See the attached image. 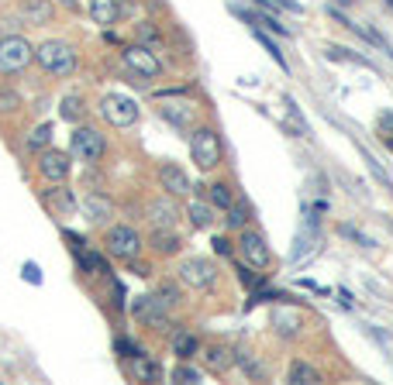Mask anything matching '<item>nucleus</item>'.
<instances>
[{"mask_svg":"<svg viewBox=\"0 0 393 385\" xmlns=\"http://www.w3.org/2000/svg\"><path fill=\"white\" fill-rule=\"evenodd\" d=\"M259 8L266 11H293V14H304V8L297 4V0H256Z\"/></svg>","mask_w":393,"mask_h":385,"instance_id":"38","label":"nucleus"},{"mask_svg":"<svg viewBox=\"0 0 393 385\" xmlns=\"http://www.w3.org/2000/svg\"><path fill=\"white\" fill-rule=\"evenodd\" d=\"M225 213H228V217H225V224H228L232 231H242V227H249V207H245V203H238V200H235V203H232Z\"/></svg>","mask_w":393,"mask_h":385,"instance_id":"30","label":"nucleus"},{"mask_svg":"<svg viewBox=\"0 0 393 385\" xmlns=\"http://www.w3.org/2000/svg\"><path fill=\"white\" fill-rule=\"evenodd\" d=\"M162 121H169L172 128H190L193 124V107L190 104H159L155 107Z\"/></svg>","mask_w":393,"mask_h":385,"instance_id":"21","label":"nucleus"},{"mask_svg":"<svg viewBox=\"0 0 393 385\" xmlns=\"http://www.w3.org/2000/svg\"><path fill=\"white\" fill-rule=\"evenodd\" d=\"M252 35H256V38H259V42H262V45H266V52H269V56H273V62H276V66H283V69H287V59H283V52H280V49H276V42H273V38H269V35H266V32H262V28H259V25H252Z\"/></svg>","mask_w":393,"mask_h":385,"instance_id":"35","label":"nucleus"},{"mask_svg":"<svg viewBox=\"0 0 393 385\" xmlns=\"http://www.w3.org/2000/svg\"><path fill=\"white\" fill-rule=\"evenodd\" d=\"M59 117L69 121V124H80V121L87 117V104H83V97H76V93L63 97V104H59Z\"/></svg>","mask_w":393,"mask_h":385,"instance_id":"26","label":"nucleus"},{"mask_svg":"<svg viewBox=\"0 0 393 385\" xmlns=\"http://www.w3.org/2000/svg\"><path fill=\"white\" fill-rule=\"evenodd\" d=\"M155 296L172 310V306H179V299H183V292H179V282H172V279H166V282H159L155 285Z\"/></svg>","mask_w":393,"mask_h":385,"instance_id":"31","label":"nucleus"},{"mask_svg":"<svg viewBox=\"0 0 393 385\" xmlns=\"http://www.w3.org/2000/svg\"><path fill=\"white\" fill-rule=\"evenodd\" d=\"M201 358H204L207 371H214V375H228L232 364H235V351H232L228 344H207V347L201 351Z\"/></svg>","mask_w":393,"mask_h":385,"instance_id":"17","label":"nucleus"},{"mask_svg":"<svg viewBox=\"0 0 393 385\" xmlns=\"http://www.w3.org/2000/svg\"><path fill=\"white\" fill-rule=\"evenodd\" d=\"M21 110V97L8 86H0V117H8V114H18Z\"/></svg>","mask_w":393,"mask_h":385,"instance_id":"34","label":"nucleus"},{"mask_svg":"<svg viewBox=\"0 0 393 385\" xmlns=\"http://www.w3.org/2000/svg\"><path fill=\"white\" fill-rule=\"evenodd\" d=\"M179 279L193 289H214L218 285V265L207 258H183L179 261Z\"/></svg>","mask_w":393,"mask_h":385,"instance_id":"9","label":"nucleus"},{"mask_svg":"<svg viewBox=\"0 0 393 385\" xmlns=\"http://www.w3.org/2000/svg\"><path fill=\"white\" fill-rule=\"evenodd\" d=\"M121 59H124V69H128L131 76H138V80H155V76L162 73L159 56H155L152 49H145V45H128V49L121 52Z\"/></svg>","mask_w":393,"mask_h":385,"instance_id":"8","label":"nucleus"},{"mask_svg":"<svg viewBox=\"0 0 393 385\" xmlns=\"http://www.w3.org/2000/svg\"><path fill=\"white\" fill-rule=\"evenodd\" d=\"M32 62H35V49L28 45V38H21V35H4L0 38V73L14 76V73L28 69Z\"/></svg>","mask_w":393,"mask_h":385,"instance_id":"5","label":"nucleus"},{"mask_svg":"<svg viewBox=\"0 0 393 385\" xmlns=\"http://www.w3.org/2000/svg\"><path fill=\"white\" fill-rule=\"evenodd\" d=\"M172 354H176L179 361H190L193 354H201V340H196L190 330H179V334L172 337Z\"/></svg>","mask_w":393,"mask_h":385,"instance_id":"25","label":"nucleus"},{"mask_svg":"<svg viewBox=\"0 0 393 385\" xmlns=\"http://www.w3.org/2000/svg\"><path fill=\"white\" fill-rule=\"evenodd\" d=\"M90 14H93V21H97V25L111 28V25H117L121 8H117V0H90Z\"/></svg>","mask_w":393,"mask_h":385,"instance_id":"22","label":"nucleus"},{"mask_svg":"<svg viewBox=\"0 0 393 385\" xmlns=\"http://www.w3.org/2000/svg\"><path fill=\"white\" fill-rule=\"evenodd\" d=\"M159 186H162L169 196H186V193L193 189L190 176H186L176 162H162V165H159Z\"/></svg>","mask_w":393,"mask_h":385,"instance_id":"14","label":"nucleus"},{"mask_svg":"<svg viewBox=\"0 0 393 385\" xmlns=\"http://www.w3.org/2000/svg\"><path fill=\"white\" fill-rule=\"evenodd\" d=\"M287 382H293V385H314V382H321V371L314 364H307V361H293L290 371H287Z\"/></svg>","mask_w":393,"mask_h":385,"instance_id":"27","label":"nucleus"},{"mask_svg":"<svg viewBox=\"0 0 393 385\" xmlns=\"http://www.w3.org/2000/svg\"><path fill=\"white\" fill-rule=\"evenodd\" d=\"M186 217H190L193 227H214V207L207 200H190Z\"/></svg>","mask_w":393,"mask_h":385,"instance_id":"24","label":"nucleus"},{"mask_svg":"<svg viewBox=\"0 0 393 385\" xmlns=\"http://www.w3.org/2000/svg\"><path fill=\"white\" fill-rule=\"evenodd\" d=\"M42 203L52 210V217H59V220H66V217H73V210H76V196H73V189H66V186H56V189H45V196H42Z\"/></svg>","mask_w":393,"mask_h":385,"instance_id":"16","label":"nucleus"},{"mask_svg":"<svg viewBox=\"0 0 393 385\" xmlns=\"http://www.w3.org/2000/svg\"><path fill=\"white\" fill-rule=\"evenodd\" d=\"M235 361H238V364H242L252 378H266V364L252 361V358H249V351H235Z\"/></svg>","mask_w":393,"mask_h":385,"instance_id":"37","label":"nucleus"},{"mask_svg":"<svg viewBox=\"0 0 393 385\" xmlns=\"http://www.w3.org/2000/svg\"><path fill=\"white\" fill-rule=\"evenodd\" d=\"M148 248H152L155 255H162V258H172V255H179V248H183V234H179L176 227H152Z\"/></svg>","mask_w":393,"mask_h":385,"instance_id":"15","label":"nucleus"},{"mask_svg":"<svg viewBox=\"0 0 393 385\" xmlns=\"http://www.w3.org/2000/svg\"><path fill=\"white\" fill-rule=\"evenodd\" d=\"M73 255H76V261H80V268H83L87 275H111L107 258H104V255H97L93 248H87V244H83V248H76Z\"/></svg>","mask_w":393,"mask_h":385,"instance_id":"20","label":"nucleus"},{"mask_svg":"<svg viewBox=\"0 0 393 385\" xmlns=\"http://www.w3.org/2000/svg\"><path fill=\"white\" fill-rule=\"evenodd\" d=\"M18 14H21L25 25H49V21L56 18V11H52L49 0H21Z\"/></svg>","mask_w":393,"mask_h":385,"instance_id":"19","label":"nucleus"},{"mask_svg":"<svg viewBox=\"0 0 393 385\" xmlns=\"http://www.w3.org/2000/svg\"><path fill=\"white\" fill-rule=\"evenodd\" d=\"M148 224L152 227H179V207L172 200H152L148 203Z\"/></svg>","mask_w":393,"mask_h":385,"instance_id":"18","label":"nucleus"},{"mask_svg":"<svg viewBox=\"0 0 393 385\" xmlns=\"http://www.w3.org/2000/svg\"><path fill=\"white\" fill-rule=\"evenodd\" d=\"M376 131H379V138L390 145V141H393V114H383L379 124H376Z\"/></svg>","mask_w":393,"mask_h":385,"instance_id":"40","label":"nucleus"},{"mask_svg":"<svg viewBox=\"0 0 393 385\" xmlns=\"http://www.w3.org/2000/svg\"><path fill=\"white\" fill-rule=\"evenodd\" d=\"M214 248H218V255H232V244H228V237H218V241H214Z\"/></svg>","mask_w":393,"mask_h":385,"instance_id":"44","label":"nucleus"},{"mask_svg":"<svg viewBox=\"0 0 393 385\" xmlns=\"http://www.w3.org/2000/svg\"><path fill=\"white\" fill-rule=\"evenodd\" d=\"M207 203H211L214 210H228V207L235 203V189H232L228 183H211V186H207Z\"/></svg>","mask_w":393,"mask_h":385,"instance_id":"28","label":"nucleus"},{"mask_svg":"<svg viewBox=\"0 0 393 385\" xmlns=\"http://www.w3.org/2000/svg\"><path fill=\"white\" fill-rule=\"evenodd\" d=\"M269 327L280 334V337H300V330H304V313L297 310V306H273V313H269Z\"/></svg>","mask_w":393,"mask_h":385,"instance_id":"11","label":"nucleus"},{"mask_svg":"<svg viewBox=\"0 0 393 385\" xmlns=\"http://www.w3.org/2000/svg\"><path fill=\"white\" fill-rule=\"evenodd\" d=\"M100 114H104V121L111 128H131L138 121V104L131 97H124V93H107L100 100Z\"/></svg>","mask_w":393,"mask_h":385,"instance_id":"7","label":"nucleus"},{"mask_svg":"<svg viewBox=\"0 0 393 385\" xmlns=\"http://www.w3.org/2000/svg\"><path fill=\"white\" fill-rule=\"evenodd\" d=\"M338 231H341V237H352L355 244H362V248H372V237H366L359 227H352V224H341Z\"/></svg>","mask_w":393,"mask_h":385,"instance_id":"39","label":"nucleus"},{"mask_svg":"<svg viewBox=\"0 0 393 385\" xmlns=\"http://www.w3.org/2000/svg\"><path fill=\"white\" fill-rule=\"evenodd\" d=\"M135 316H138V323H142V327H152V330H169V306H166L155 292L138 299Z\"/></svg>","mask_w":393,"mask_h":385,"instance_id":"10","label":"nucleus"},{"mask_svg":"<svg viewBox=\"0 0 393 385\" xmlns=\"http://www.w3.org/2000/svg\"><path fill=\"white\" fill-rule=\"evenodd\" d=\"M114 306L124 310V289H121V282H114Z\"/></svg>","mask_w":393,"mask_h":385,"instance_id":"43","label":"nucleus"},{"mask_svg":"<svg viewBox=\"0 0 393 385\" xmlns=\"http://www.w3.org/2000/svg\"><path fill=\"white\" fill-rule=\"evenodd\" d=\"M80 210H83V217H87L90 224H97V227H107V224L114 220V213H117V207H114L104 193H90V196H83Z\"/></svg>","mask_w":393,"mask_h":385,"instance_id":"13","label":"nucleus"},{"mask_svg":"<svg viewBox=\"0 0 393 385\" xmlns=\"http://www.w3.org/2000/svg\"><path fill=\"white\" fill-rule=\"evenodd\" d=\"M135 38H138V45H145V49H159V45H162V32H159V25H152V21H138V25H135Z\"/></svg>","mask_w":393,"mask_h":385,"instance_id":"29","label":"nucleus"},{"mask_svg":"<svg viewBox=\"0 0 393 385\" xmlns=\"http://www.w3.org/2000/svg\"><path fill=\"white\" fill-rule=\"evenodd\" d=\"M221 155H225V145H221V138H218L214 128H196L190 135V159L201 165L204 172L218 169L221 165Z\"/></svg>","mask_w":393,"mask_h":385,"instance_id":"2","label":"nucleus"},{"mask_svg":"<svg viewBox=\"0 0 393 385\" xmlns=\"http://www.w3.org/2000/svg\"><path fill=\"white\" fill-rule=\"evenodd\" d=\"M235 272H238L242 285H249V289H252V285H262V272H259V275H252V272H249L245 265H235Z\"/></svg>","mask_w":393,"mask_h":385,"instance_id":"41","label":"nucleus"},{"mask_svg":"<svg viewBox=\"0 0 393 385\" xmlns=\"http://www.w3.org/2000/svg\"><path fill=\"white\" fill-rule=\"evenodd\" d=\"M142 248H145V241L131 224H114L107 231V237H104V251L111 258H117V261H138Z\"/></svg>","mask_w":393,"mask_h":385,"instance_id":"3","label":"nucleus"},{"mask_svg":"<svg viewBox=\"0 0 393 385\" xmlns=\"http://www.w3.org/2000/svg\"><path fill=\"white\" fill-rule=\"evenodd\" d=\"M172 378H176V382H186V385H196V382H204V371L193 368V364H186V361H179L176 371H172Z\"/></svg>","mask_w":393,"mask_h":385,"instance_id":"33","label":"nucleus"},{"mask_svg":"<svg viewBox=\"0 0 393 385\" xmlns=\"http://www.w3.org/2000/svg\"><path fill=\"white\" fill-rule=\"evenodd\" d=\"M104 148H107L104 135H100L97 128L80 124V128L73 131V141H69V159H76V162H83V165H97V162L104 159Z\"/></svg>","mask_w":393,"mask_h":385,"instance_id":"4","label":"nucleus"},{"mask_svg":"<svg viewBox=\"0 0 393 385\" xmlns=\"http://www.w3.org/2000/svg\"><path fill=\"white\" fill-rule=\"evenodd\" d=\"M0 38H4V35H0Z\"/></svg>","mask_w":393,"mask_h":385,"instance_id":"46","label":"nucleus"},{"mask_svg":"<svg viewBox=\"0 0 393 385\" xmlns=\"http://www.w3.org/2000/svg\"><path fill=\"white\" fill-rule=\"evenodd\" d=\"M238 251H242V258H245L252 268H259V272H266V268L273 265V251H269V241H266L262 231L242 227V231H238Z\"/></svg>","mask_w":393,"mask_h":385,"instance_id":"6","label":"nucleus"},{"mask_svg":"<svg viewBox=\"0 0 393 385\" xmlns=\"http://www.w3.org/2000/svg\"><path fill=\"white\" fill-rule=\"evenodd\" d=\"M35 62H38L45 73H52V76H69L80 59H76V49H73L69 42L49 38V42H42V45L35 49Z\"/></svg>","mask_w":393,"mask_h":385,"instance_id":"1","label":"nucleus"},{"mask_svg":"<svg viewBox=\"0 0 393 385\" xmlns=\"http://www.w3.org/2000/svg\"><path fill=\"white\" fill-rule=\"evenodd\" d=\"M69 155L66 152H38V172H42V179H49V183H66L69 179Z\"/></svg>","mask_w":393,"mask_h":385,"instance_id":"12","label":"nucleus"},{"mask_svg":"<svg viewBox=\"0 0 393 385\" xmlns=\"http://www.w3.org/2000/svg\"><path fill=\"white\" fill-rule=\"evenodd\" d=\"M117 351H121V354H128V358H135V354H142V347H135L131 340H117Z\"/></svg>","mask_w":393,"mask_h":385,"instance_id":"42","label":"nucleus"},{"mask_svg":"<svg viewBox=\"0 0 393 385\" xmlns=\"http://www.w3.org/2000/svg\"><path fill=\"white\" fill-rule=\"evenodd\" d=\"M390 148H393V141H390Z\"/></svg>","mask_w":393,"mask_h":385,"instance_id":"45","label":"nucleus"},{"mask_svg":"<svg viewBox=\"0 0 393 385\" xmlns=\"http://www.w3.org/2000/svg\"><path fill=\"white\" fill-rule=\"evenodd\" d=\"M287 124H293V131H297L300 138L311 135V128H307V121H304V114H300V107H297L293 100H287Z\"/></svg>","mask_w":393,"mask_h":385,"instance_id":"32","label":"nucleus"},{"mask_svg":"<svg viewBox=\"0 0 393 385\" xmlns=\"http://www.w3.org/2000/svg\"><path fill=\"white\" fill-rule=\"evenodd\" d=\"M49 141H52V124H38V128L28 135V148H32V152H42Z\"/></svg>","mask_w":393,"mask_h":385,"instance_id":"36","label":"nucleus"},{"mask_svg":"<svg viewBox=\"0 0 393 385\" xmlns=\"http://www.w3.org/2000/svg\"><path fill=\"white\" fill-rule=\"evenodd\" d=\"M131 375H135V378H142V382H159V378H162V368H159V364H155V361L142 351V354H135V358H131Z\"/></svg>","mask_w":393,"mask_h":385,"instance_id":"23","label":"nucleus"}]
</instances>
